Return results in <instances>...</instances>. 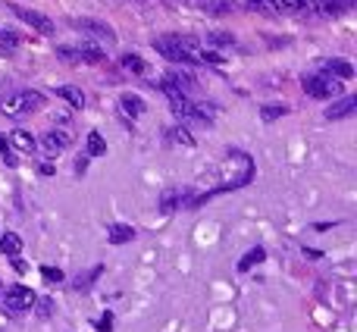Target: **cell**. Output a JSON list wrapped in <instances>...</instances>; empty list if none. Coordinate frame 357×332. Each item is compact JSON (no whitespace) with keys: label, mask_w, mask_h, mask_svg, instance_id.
<instances>
[{"label":"cell","mask_w":357,"mask_h":332,"mask_svg":"<svg viewBox=\"0 0 357 332\" xmlns=\"http://www.w3.org/2000/svg\"><path fill=\"white\" fill-rule=\"evenodd\" d=\"M169 107H173L176 119H195V104H191L188 98H169Z\"/></svg>","instance_id":"16"},{"label":"cell","mask_w":357,"mask_h":332,"mask_svg":"<svg viewBox=\"0 0 357 332\" xmlns=\"http://www.w3.org/2000/svg\"><path fill=\"white\" fill-rule=\"evenodd\" d=\"M119 63H123L126 73H135V75H144V73H148V63H144L138 54H126Z\"/></svg>","instance_id":"17"},{"label":"cell","mask_w":357,"mask_h":332,"mask_svg":"<svg viewBox=\"0 0 357 332\" xmlns=\"http://www.w3.org/2000/svg\"><path fill=\"white\" fill-rule=\"evenodd\" d=\"M6 142H10V148L22 151V154H31V151H35V138H31L25 129H16L10 138H6Z\"/></svg>","instance_id":"13"},{"label":"cell","mask_w":357,"mask_h":332,"mask_svg":"<svg viewBox=\"0 0 357 332\" xmlns=\"http://www.w3.org/2000/svg\"><path fill=\"white\" fill-rule=\"evenodd\" d=\"M73 29L82 31V35L98 38V41H104V44H116V31H113L107 22H98V19H75Z\"/></svg>","instance_id":"5"},{"label":"cell","mask_w":357,"mask_h":332,"mask_svg":"<svg viewBox=\"0 0 357 332\" xmlns=\"http://www.w3.org/2000/svg\"><path fill=\"white\" fill-rule=\"evenodd\" d=\"M273 3H276L279 10H298V6H301V0H273Z\"/></svg>","instance_id":"29"},{"label":"cell","mask_w":357,"mask_h":332,"mask_svg":"<svg viewBox=\"0 0 357 332\" xmlns=\"http://www.w3.org/2000/svg\"><path fill=\"white\" fill-rule=\"evenodd\" d=\"M119 107H123L129 116H142V113H144L142 98H135V94H123V98H119Z\"/></svg>","instance_id":"19"},{"label":"cell","mask_w":357,"mask_h":332,"mask_svg":"<svg viewBox=\"0 0 357 332\" xmlns=\"http://www.w3.org/2000/svg\"><path fill=\"white\" fill-rule=\"evenodd\" d=\"M6 148H10V142H6V138L0 135V154H6Z\"/></svg>","instance_id":"31"},{"label":"cell","mask_w":357,"mask_h":332,"mask_svg":"<svg viewBox=\"0 0 357 332\" xmlns=\"http://www.w3.org/2000/svg\"><path fill=\"white\" fill-rule=\"evenodd\" d=\"M304 3H323V0H301V6H304Z\"/></svg>","instance_id":"32"},{"label":"cell","mask_w":357,"mask_h":332,"mask_svg":"<svg viewBox=\"0 0 357 332\" xmlns=\"http://www.w3.org/2000/svg\"><path fill=\"white\" fill-rule=\"evenodd\" d=\"M178 201H182V195H178L176 188L163 191V197H160V210H163V213H173V210L178 207Z\"/></svg>","instance_id":"22"},{"label":"cell","mask_w":357,"mask_h":332,"mask_svg":"<svg viewBox=\"0 0 357 332\" xmlns=\"http://www.w3.org/2000/svg\"><path fill=\"white\" fill-rule=\"evenodd\" d=\"M132 239H135V229L129 222H110V229H107V241L110 245H126Z\"/></svg>","instance_id":"10"},{"label":"cell","mask_w":357,"mask_h":332,"mask_svg":"<svg viewBox=\"0 0 357 332\" xmlns=\"http://www.w3.org/2000/svg\"><path fill=\"white\" fill-rule=\"evenodd\" d=\"M56 54L63 60H73V63H100L104 60V50L94 47V44H79V47H56Z\"/></svg>","instance_id":"6"},{"label":"cell","mask_w":357,"mask_h":332,"mask_svg":"<svg viewBox=\"0 0 357 332\" xmlns=\"http://www.w3.org/2000/svg\"><path fill=\"white\" fill-rule=\"evenodd\" d=\"M326 75H333V79H351L354 75V66L348 60H329L326 63Z\"/></svg>","instance_id":"15"},{"label":"cell","mask_w":357,"mask_h":332,"mask_svg":"<svg viewBox=\"0 0 357 332\" xmlns=\"http://www.w3.org/2000/svg\"><path fill=\"white\" fill-rule=\"evenodd\" d=\"M0 292H3V282H0Z\"/></svg>","instance_id":"33"},{"label":"cell","mask_w":357,"mask_h":332,"mask_svg":"<svg viewBox=\"0 0 357 332\" xmlns=\"http://www.w3.org/2000/svg\"><path fill=\"white\" fill-rule=\"evenodd\" d=\"M167 142L173 144V148H195V138H191V132L185 129L182 123L173 126V129L167 132Z\"/></svg>","instance_id":"11"},{"label":"cell","mask_w":357,"mask_h":332,"mask_svg":"<svg viewBox=\"0 0 357 332\" xmlns=\"http://www.w3.org/2000/svg\"><path fill=\"white\" fill-rule=\"evenodd\" d=\"M207 44L210 47H232L235 38L232 31H207Z\"/></svg>","instance_id":"20"},{"label":"cell","mask_w":357,"mask_h":332,"mask_svg":"<svg viewBox=\"0 0 357 332\" xmlns=\"http://www.w3.org/2000/svg\"><path fill=\"white\" fill-rule=\"evenodd\" d=\"M264 257H266V251H264V248H251V251H248L245 257L238 260V273H248V270H251V266H257Z\"/></svg>","instance_id":"18"},{"label":"cell","mask_w":357,"mask_h":332,"mask_svg":"<svg viewBox=\"0 0 357 332\" xmlns=\"http://www.w3.org/2000/svg\"><path fill=\"white\" fill-rule=\"evenodd\" d=\"M195 116L197 119H207V123H210V119L220 116V110H216L213 104H195Z\"/></svg>","instance_id":"24"},{"label":"cell","mask_w":357,"mask_h":332,"mask_svg":"<svg viewBox=\"0 0 357 332\" xmlns=\"http://www.w3.org/2000/svg\"><path fill=\"white\" fill-rule=\"evenodd\" d=\"M41 276L47 282H63V270H56V266H41Z\"/></svg>","instance_id":"27"},{"label":"cell","mask_w":357,"mask_h":332,"mask_svg":"<svg viewBox=\"0 0 357 332\" xmlns=\"http://www.w3.org/2000/svg\"><path fill=\"white\" fill-rule=\"evenodd\" d=\"M351 3L354 0H323V10H326L329 16H339V13L351 10Z\"/></svg>","instance_id":"23"},{"label":"cell","mask_w":357,"mask_h":332,"mask_svg":"<svg viewBox=\"0 0 357 332\" xmlns=\"http://www.w3.org/2000/svg\"><path fill=\"white\" fill-rule=\"evenodd\" d=\"M107 154V142L100 138V132H91L88 135V157H104Z\"/></svg>","instance_id":"21"},{"label":"cell","mask_w":357,"mask_h":332,"mask_svg":"<svg viewBox=\"0 0 357 332\" xmlns=\"http://www.w3.org/2000/svg\"><path fill=\"white\" fill-rule=\"evenodd\" d=\"M354 110H357V98H348V94H342L339 100H333V104L326 107V119H329V123H339V119L351 116Z\"/></svg>","instance_id":"9"},{"label":"cell","mask_w":357,"mask_h":332,"mask_svg":"<svg viewBox=\"0 0 357 332\" xmlns=\"http://www.w3.org/2000/svg\"><path fill=\"white\" fill-rule=\"evenodd\" d=\"M19 251H22V239H19L16 232H3V235H0V254H6V257L16 260Z\"/></svg>","instance_id":"12"},{"label":"cell","mask_w":357,"mask_h":332,"mask_svg":"<svg viewBox=\"0 0 357 332\" xmlns=\"http://www.w3.org/2000/svg\"><path fill=\"white\" fill-rule=\"evenodd\" d=\"M35 292L25 289V285H10L3 295V308L10 310V314H22V310H31L35 308Z\"/></svg>","instance_id":"3"},{"label":"cell","mask_w":357,"mask_h":332,"mask_svg":"<svg viewBox=\"0 0 357 332\" xmlns=\"http://www.w3.org/2000/svg\"><path fill=\"white\" fill-rule=\"evenodd\" d=\"M304 91L310 98H342V82L326 73H314V75H304Z\"/></svg>","instance_id":"1"},{"label":"cell","mask_w":357,"mask_h":332,"mask_svg":"<svg viewBox=\"0 0 357 332\" xmlns=\"http://www.w3.org/2000/svg\"><path fill=\"white\" fill-rule=\"evenodd\" d=\"M35 314L44 317V320L54 314V304H50V298H35Z\"/></svg>","instance_id":"25"},{"label":"cell","mask_w":357,"mask_h":332,"mask_svg":"<svg viewBox=\"0 0 357 332\" xmlns=\"http://www.w3.org/2000/svg\"><path fill=\"white\" fill-rule=\"evenodd\" d=\"M94 326H98L100 332H110V329H113V314H104L98 323H94Z\"/></svg>","instance_id":"28"},{"label":"cell","mask_w":357,"mask_h":332,"mask_svg":"<svg viewBox=\"0 0 357 332\" xmlns=\"http://www.w3.org/2000/svg\"><path fill=\"white\" fill-rule=\"evenodd\" d=\"M154 47L160 50L167 60H173V63H195L188 50L182 47V38H178V35H163V38H157Z\"/></svg>","instance_id":"4"},{"label":"cell","mask_w":357,"mask_h":332,"mask_svg":"<svg viewBox=\"0 0 357 332\" xmlns=\"http://www.w3.org/2000/svg\"><path fill=\"white\" fill-rule=\"evenodd\" d=\"M56 98H63L66 100V104H73V107H85V91H82V88H75V85H60L56 88Z\"/></svg>","instance_id":"14"},{"label":"cell","mask_w":357,"mask_h":332,"mask_svg":"<svg viewBox=\"0 0 357 332\" xmlns=\"http://www.w3.org/2000/svg\"><path fill=\"white\" fill-rule=\"evenodd\" d=\"M279 116H285V107H264V110H260L264 123H273V119H279Z\"/></svg>","instance_id":"26"},{"label":"cell","mask_w":357,"mask_h":332,"mask_svg":"<svg viewBox=\"0 0 357 332\" xmlns=\"http://www.w3.org/2000/svg\"><path fill=\"white\" fill-rule=\"evenodd\" d=\"M13 13H16L22 22H29L35 31H41V35H54V22H50L44 13H35V10H25V6H10Z\"/></svg>","instance_id":"7"},{"label":"cell","mask_w":357,"mask_h":332,"mask_svg":"<svg viewBox=\"0 0 357 332\" xmlns=\"http://www.w3.org/2000/svg\"><path fill=\"white\" fill-rule=\"evenodd\" d=\"M41 104H44L41 91H19V94H13V98L3 100V113H10V116H22V113L38 110Z\"/></svg>","instance_id":"2"},{"label":"cell","mask_w":357,"mask_h":332,"mask_svg":"<svg viewBox=\"0 0 357 332\" xmlns=\"http://www.w3.org/2000/svg\"><path fill=\"white\" fill-rule=\"evenodd\" d=\"M69 144H73V135H69L66 129H50L41 135V148L47 151V154H63Z\"/></svg>","instance_id":"8"},{"label":"cell","mask_w":357,"mask_h":332,"mask_svg":"<svg viewBox=\"0 0 357 332\" xmlns=\"http://www.w3.org/2000/svg\"><path fill=\"white\" fill-rule=\"evenodd\" d=\"M75 169L85 172V169H88V157H79V160H75Z\"/></svg>","instance_id":"30"}]
</instances>
